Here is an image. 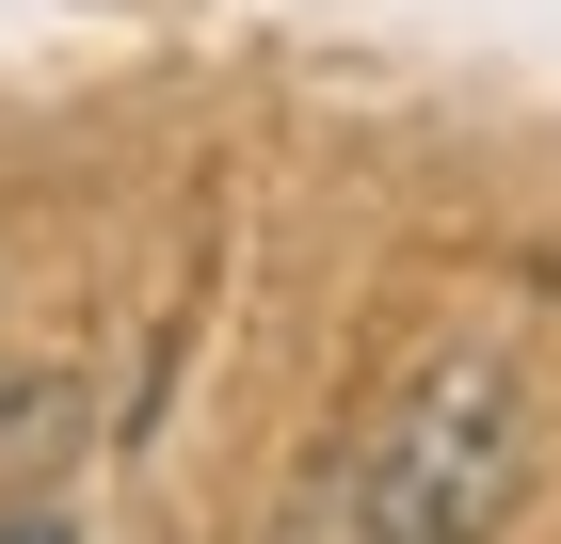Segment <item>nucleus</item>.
Returning a JSON list of instances; mask_svg holds the SVG:
<instances>
[{
  "instance_id": "obj_1",
  "label": "nucleus",
  "mask_w": 561,
  "mask_h": 544,
  "mask_svg": "<svg viewBox=\"0 0 561 544\" xmlns=\"http://www.w3.org/2000/svg\"><path fill=\"white\" fill-rule=\"evenodd\" d=\"M529 497V369L514 336H433L353 432V544H497Z\"/></svg>"
},
{
  "instance_id": "obj_2",
  "label": "nucleus",
  "mask_w": 561,
  "mask_h": 544,
  "mask_svg": "<svg viewBox=\"0 0 561 544\" xmlns=\"http://www.w3.org/2000/svg\"><path fill=\"white\" fill-rule=\"evenodd\" d=\"M0 544H65V512H0Z\"/></svg>"
}]
</instances>
